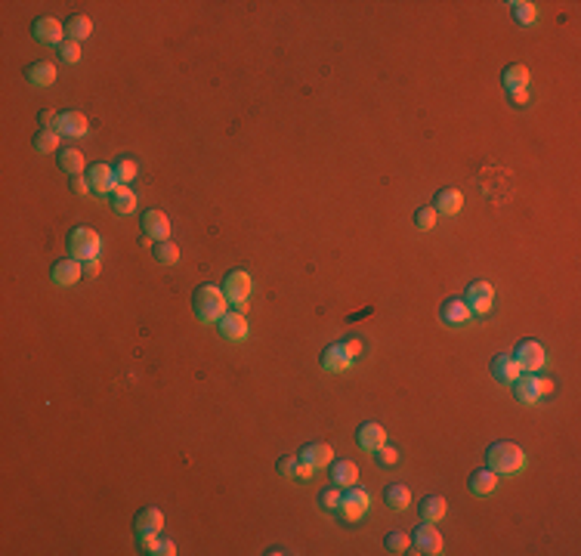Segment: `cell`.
I'll use <instances>...</instances> for the list:
<instances>
[{"label": "cell", "instance_id": "6da1fadb", "mask_svg": "<svg viewBox=\"0 0 581 556\" xmlns=\"http://www.w3.org/2000/svg\"><path fill=\"white\" fill-rule=\"evenodd\" d=\"M226 306H229V300H226L223 288H217V284H201L192 294V313L204 325H217L226 315Z\"/></svg>", "mask_w": 581, "mask_h": 556}, {"label": "cell", "instance_id": "7a4b0ae2", "mask_svg": "<svg viewBox=\"0 0 581 556\" xmlns=\"http://www.w3.org/2000/svg\"><path fill=\"white\" fill-rule=\"evenodd\" d=\"M486 464L489 470H495L498 476H513V473L526 470V452L513 442H495L486 452Z\"/></svg>", "mask_w": 581, "mask_h": 556}, {"label": "cell", "instance_id": "3957f363", "mask_svg": "<svg viewBox=\"0 0 581 556\" xmlns=\"http://www.w3.org/2000/svg\"><path fill=\"white\" fill-rule=\"evenodd\" d=\"M100 250H102V238H100V232H96V229H90V226L71 229L68 253L75 260H80V263H87V260H100Z\"/></svg>", "mask_w": 581, "mask_h": 556}, {"label": "cell", "instance_id": "277c9868", "mask_svg": "<svg viewBox=\"0 0 581 556\" xmlns=\"http://www.w3.org/2000/svg\"><path fill=\"white\" fill-rule=\"evenodd\" d=\"M510 387H513V392H517V399L522 405H538L547 392L553 389V383L547 377H538V371H522Z\"/></svg>", "mask_w": 581, "mask_h": 556}, {"label": "cell", "instance_id": "5b68a950", "mask_svg": "<svg viewBox=\"0 0 581 556\" xmlns=\"http://www.w3.org/2000/svg\"><path fill=\"white\" fill-rule=\"evenodd\" d=\"M223 294H226L229 306H232L235 313H244V309H248V297H251V275L244 272V269L229 272L226 282H223Z\"/></svg>", "mask_w": 581, "mask_h": 556}, {"label": "cell", "instance_id": "8992f818", "mask_svg": "<svg viewBox=\"0 0 581 556\" xmlns=\"http://www.w3.org/2000/svg\"><path fill=\"white\" fill-rule=\"evenodd\" d=\"M136 526V541H145V538H158L161 535V526H164V513L158 507H143L133 519Z\"/></svg>", "mask_w": 581, "mask_h": 556}, {"label": "cell", "instance_id": "52a82bcc", "mask_svg": "<svg viewBox=\"0 0 581 556\" xmlns=\"http://www.w3.org/2000/svg\"><path fill=\"white\" fill-rule=\"evenodd\" d=\"M513 358H517L520 371H541L544 368V346L538 340H522L517 346V353H513Z\"/></svg>", "mask_w": 581, "mask_h": 556}, {"label": "cell", "instance_id": "ba28073f", "mask_svg": "<svg viewBox=\"0 0 581 556\" xmlns=\"http://www.w3.org/2000/svg\"><path fill=\"white\" fill-rule=\"evenodd\" d=\"M464 300H467L473 315H489V309H492V303H495V288L489 282H473Z\"/></svg>", "mask_w": 581, "mask_h": 556}, {"label": "cell", "instance_id": "9c48e42d", "mask_svg": "<svg viewBox=\"0 0 581 556\" xmlns=\"http://www.w3.org/2000/svg\"><path fill=\"white\" fill-rule=\"evenodd\" d=\"M143 238L170 241V219L161 210H145L143 214Z\"/></svg>", "mask_w": 581, "mask_h": 556}, {"label": "cell", "instance_id": "30bf717a", "mask_svg": "<svg viewBox=\"0 0 581 556\" xmlns=\"http://www.w3.org/2000/svg\"><path fill=\"white\" fill-rule=\"evenodd\" d=\"M50 278H53L56 284H59V288H71V284H78L80 278H84V263H80V260H75V257L59 260V263L53 266Z\"/></svg>", "mask_w": 581, "mask_h": 556}, {"label": "cell", "instance_id": "8fae6325", "mask_svg": "<svg viewBox=\"0 0 581 556\" xmlns=\"http://www.w3.org/2000/svg\"><path fill=\"white\" fill-rule=\"evenodd\" d=\"M443 535H439V528H433V522H427V526L414 528V550L417 553H427V556H436L443 553Z\"/></svg>", "mask_w": 581, "mask_h": 556}, {"label": "cell", "instance_id": "7c38bea8", "mask_svg": "<svg viewBox=\"0 0 581 556\" xmlns=\"http://www.w3.org/2000/svg\"><path fill=\"white\" fill-rule=\"evenodd\" d=\"M331 445H325V442H309L300 448V454H297V461L304 464V467H313V470H322V467H328L331 464Z\"/></svg>", "mask_w": 581, "mask_h": 556}, {"label": "cell", "instance_id": "4fadbf2b", "mask_svg": "<svg viewBox=\"0 0 581 556\" xmlns=\"http://www.w3.org/2000/svg\"><path fill=\"white\" fill-rule=\"evenodd\" d=\"M220 334H223L226 340H232V343H241V340H248V322H244V313H226L223 318H220Z\"/></svg>", "mask_w": 581, "mask_h": 556}, {"label": "cell", "instance_id": "5bb4252c", "mask_svg": "<svg viewBox=\"0 0 581 556\" xmlns=\"http://www.w3.org/2000/svg\"><path fill=\"white\" fill-rule=\"evenodd\" d=\"M439 318H443L445 325H467L473 313H470V306H467V300L464 297H448L443 309H439Z\"/></svg>", "mask_w": 581, "mask_h": 556}, {"label": "cell", "instance_id": "9a60e30c", "mask_svg": "<svg viewBox=\"0 0 581 556\" xmlns=\"http://www.w3.org/2000/svg\"><path fill=\"white\" fill-rule=\"evenodd\" d=\"M53 130L59 136H84L87 133V118L80 111H59L56 114Z\"/></svg>", "mask_w": 581, "mask_h": 556}, {"label": "cell", "instance_id": "2e32d148", "mask_svg": "<svg viewBox=\"0 0 581 556\" xmlns=\"http://www.w3.org/2000/svg\"><path fill=\"white\" fill-rule=\"evenodd\" d=\"M356 442H359V448L362 452H378V448L387 442V433H383V427L381 423H362V427L356 430Z\"/></svg>", "mask_w": 581, "mask_h": 556}, {"label": "cell", "instance_id": "e0dca14e", "mask_svg": "<svg viewBox=\"0 0 581 556\" xmlns=\"http://www.w3.org/2000/svg\"><path fill=\"white\" fill-rule=\"evenodd\" d=\"M31 31H35V37L40 40V44H62V22L53 19V16H40V19L31 25Z\"/></svg>", "mask_w": 581, "mask_h": 556}, {"label": "cell", "instance_id": "ac0fdd59", "mask_svg": "<svg viewBox=\"0 0 581 556\" xmlns=\"http://www.w3.org/2000/svg\"><path fill=\"white\" fill-rule=\"evenodd\" d=\"M520 365H517V358L513 356H507V353H501V356H495L492 358V377L498 380V383H504V387H510L513 380L520 377Z\"/></svg>", "mask_w": 581, "mask_h": 556}, {"label": "cell", "instance_id": "d6986e66", "mask_svg": "<svg viewBox=\"0 0 581 556\" xmlns=\"http://www.w3.org/2000/svg\"><path fill=\"white\" fill-rule=\"evenodd\" d=\"M87 183H90V192L93 195H109L114 189V174L109 164H93L87 170Z\"/></svg>", "mask_w": 581, "mask_h": 556}, {"label": "cell", "instance_id": "ffe728a7", "mask_svg": "<svg viewBox=\"0 0 581 556\" xmlns=\"http://www.w3.org/2000/svg\"><path fill=\"white\" fill-rule=\"evenodd\" d=\"M464 204V195L457 189H443L436 192V198H433V210H436V217H455L457 210H461Z\"/></svg>", "mask_w": 581, "mask_h": 556}, {"label": "cell", "instance_id": "44dd1931", "mask_svg": "<svg viewBox=\"0 0 581 556\" xmlns=\"http://www.w3.org/2000/svg\"><path fill=\"white\" fill-rule=\"evenodd\" d=\"M353 365V358L347 356V349H343V343H331L328 349L322 353V368L325 371H331V374H340V371H347V368Z\"/></svg>", "mask_w": 581, "mask_h": 556}, {"label": "cell", "instance_id": "7402d4cb", "mask_svg": "<svg viewBox=\"0 0 581 556\" xmlns=\"http://www.w3.org/2000/svg\"><path fill=\"white\" fill-rule=\"evenodd\" d=\"M417 513H421V519H424V522H439V519H445L448 504H445V497L427 495L421 504H417Z\"/></svg>", "mask_w": 581, "mask_h": 556}, {"label": "cell", "instance_id": "603a6c76", "mask_svg": "<svg viewBox=\"0 0 581 556\" xmlns=\"http://www.w3.org/2000/svg\"><path fill=\"white\" fill-rule=\"evenodd\" d=\"M501 80H504V90H507V93L526 90V87H529V68H526V65H507Z\"/></svg>", "mask_w": 581, "mask_h": 556}, {"label": "cell", "instance_id": "cb8c5ba5", "mask_svg": "<svg viewBox=\"0 0 581 556\" xmlns=\"http://www.w3.org/2000/svg\"><path fill=\"white\" fill-rule=\"evenodd\" d=\"M112 207H114V214H121V217L133 214V210H136L133 189H127V186H114V189H112Z\"/></svg>", "mask_w": 581, "mask_h": 556}, {"label": "cell", "instance_id": "d4e9b609", "mask_svg": "<svg viewBox=\"0 0 581 556\" xmlns=\"http://www.w3.org/2000/svg\"><path fill=\"white\" fill-rule=\"evenodd\" d=\"M498 488V473L495 470H477V473H470V492L473 495H492Z\"/></svg>", "mask_w": 581, "mask_h": 556}, {"label": "cell", "instance_id": "484cf974", "mask_svg": "<svg viewBox=\"0 0 581 556\" xmlns=\"http://www.w3.org/2000/svg\"><path fill=\"white\" fill-rule=\"evenodd\" d=\"M25 78H28L35 87H50L53 80H56V65H53V62H35V65H28Z\"/></svg>", "mask_w": 581, "mask_h": 556}, {"label": "cell", "instance_id": "4316f807", "mask_svg": "<svg viewBox=\"0 0 581 556\" xmlns=\"http://www.w3.org/2000/svg\"><path fill=\"white\" fill-rule=\"evenodd\" d=\"M331 479H334V485L349 488V485H356V479H359V467L353 461H337L331 467Z\"/></svg>", "mask_w": 581, "mask_h": 556}, {"label": "cell", "instance_id": "83f0119b", "mask_svg": "<svg viewBox=\"0 0 581 556\" xmlns=\"http://www.w3.org/2000/svg\"><path fill=\"white\" fill-rule=\"evenodd\" d=\"M59 170L68 176H80V170H84V155L78 149H62L59 152Z\"/></svg>", "mask_w": 581, "mask_h": 556}, {"label": "cell", "instance_id": "f1b7e54d", "mask_svg": "<svg viewBox=\"0 0 581 556\" xmlns=\"http://www.w3.org/2000/svg\"><path fill=\"white\" fill-rule=\"evenodd\" d=\"M383 501H387L390 510H408V504H412V492H408L405 485H387Z\"/></svg>", "mask_w": 581, "mask_h": 556}, {"label": "cell", "instance_id": "f546056e", "mask_svg": "<svg viewBox=\"0 0 581 556\" xmlns=\"http://www.w3.org/2000/svg\"><path fill=\"white\" fill-rule=\"evenodd\" d=\"M510 13H513V19H517L520 25H532V22H538V6L529 4V0H513Z\"/></svg>", "mask_w": 581, "mask_h": 556}, {"label": "cell", "instance_id": "4dcf8cb0", "mask_svg": "<svg viewBox=\"0 0 581 556\" xmlns=\"http://www.w3.org/2000/svg\"><path fill=\"white\" fill-rule=\"evenodd\" d=\"M93 35V22L87 19V16H71L68 19V40H84V37H90Z\"/></svg>", "mask_w": 581, "mask_h": 556}, {"label": "cell", "instance_id": "1f68e13d", "mask_svg": "<svg viewBox=\"0 0 581 556\" xmlns=\"http://www.w3.org/2000/svg\"><path fill=\"white\" fill-rule=\"evenodd\" d=\"M112 174H114V186H127V183H133V179H136V161L121 158L118 164L112 167Z\"/></svg>", "mask_w": 581, "mask_h": 556}, {"label": "cell", "instance_id": "d6a6232c", "mask_svg": "<svg viewBox=\"0 0 581 556\" xmlns=\"http://www.w3.org/2000/svg\"><path fill=\"white\" fill-rule=\"evenodd\" d=\"M152 253H155V260H158V263H164V266H174L179 260V248L174 241H158Z\"/></svg>", "mask_w": 581, "mask_h": 556}, {"label": "cell", "instance_id": "836d02e7", "mask_svg": "<svg viewBox=\"0 0 581 556\" xmlns=\"http://www.w3.org/2000/svg\"><path fill=\"white\" fill-rule=\"evenodd\" d=\"M35 149L37 152H59V133H56V130H37Z\"/></svg>", "mask_w": 581, "mask_h": 556}, {"label": "cell", "instance_id": "e575fe53", "mask_svg": "<svg viewBox=\"0 0 581 556\" xmlns=\"http://www.w3.org/2000/svg\"><path fill=\"white\" fill-rule=\"evenodd\" d=\"M340 501H343L340 485H331V488H325V492L318 495V504H322V510H328V513H337V510H340Z\"/></svg>", "mask_w": 581, "mask_h": 556}, {"label": "cell", "instance_id": "d590c367", "mask_svg": "<svg viewBox=\"0 0 581 556\" xmlns=\"http://www.w3.org/2000/svg\"><path fill=\"white\" fill-rule=\"evenodd\" d=\"M383 544H387L390 553H405L408 547H412V538H408L405 531H390V535L383 538Z\"/></svg>", "mask_w": 581, "mask_h": 556}, {"label": "cell", "instance_id": "8d00e7d4", "mask_svg": "<svg viewBox=\"0 0 581 556\" xmlns=\"http://www.w3.org/2000/svg\"><path fill=\"white\" fill-rule=\"evenodd\" d=\"M374 457H378L381 467H396V464H399V448H393V445L383 442L378 452H374Z\"/></svg>", "mask_w": 581, "mask_h": 556}, {"label": "cell", "instance_id": "74e56055", "mask_svg": "<svg viewBox=\"0 0 581 556\" xmlns=\"http://www.w3.org/2000/svg\"><path fill=\"white\" fill-rule=\"evenodd\" d=\"M343 501H349V504H356V507H362V510H368V504H371V495H368L365 488H359V485H349L347 495H343Z\"/></svg>", "mask_w": 581, "mask_h": 556}, {"label": "cell", "instance_id": "f35d334b", "mask_svg": "<svg viewBox=\"0 0 581 556\" xmlns=\"http://www.w3.org/2000/svg\"><path fill=\"white\" fill-rule=\"evenodd\" d=\"M59 56H62V62H68V65L80 62V44H78V40H62V44H59Z\"/></svg>", "mask_w": 581, "mask_h": 556}, {"label": "cell", "instance_id": "ab89813d", "mask_svg": "<svg viewBox=\"0 0 581 556\" xmlns=\"http://www.w3.org/2000/svg\"><path fill=\"white\" fill-rule=\"evenodd\" d=\"M275 470H278V476H284V479H297L300 461H297V457H282V461L275 464Z\"/></svg>", "mask_w": 581, "mask_h": 556}, {"label": "cell", "instance_id": "60d3db41", "mask_svg": "<svg viewBox=\"0 0 581 556\" xmlns=\"http://www.w3.org/2000/svg\"><path fill=\"white\" fill-rule=\"evenodd\" d=\"M414 226L424 229V232H430V229L436 226V210H433V207H421L414 214Z\"/></svg>", "mask_w": 581, "mask_h": 556}, {"label": "cell", "instance_id": "b9f144b4", "mask_svg": "<svg viewBox=\"0 0 581 556\" xmlns=\"http://www.w3.org/2000/svg\"><path fill=\"white\" fill-rule=\"evenodd\" d=\"M337 513H340V519H347V522H356V519L362 516L365 510H362V507H356V504H349V501H340V510H337Z\"/></svg>", "mask_w": 581, "mask_h": 556}, {"label": "cell", "instance_id": "7bdbcfd3", "mask_svg": "<svg viewBox=\"0 0 581 556\" xmlns=\"http://www.w3.org/2000/svg\"><path fill=\"white\" fill-rule=\"evenodd\" d=\"M152 553H155V556H174V553H176V544L170 541V538H167V541H155Z\"/></svg>", "mask_w": 581, "mask_h": 556}, {"label": "cell", "instance_id": "ee69618b", "mask_svg": "<svg viewBox=\"0 0 581 556\" xmlns=\"http://www.w3.org/2000/svg\"><path fill=\"white\" fill-rule=\"evenodd\" d=\"M343 349H347V356L349 358H359V356H362V340H359V337H349V340H343Z\"/></svg>", "mask_w": 581, "mask_h": 556}, {"label": "cell", "instance_id": "f6af8a7d", "mask_svg": "<svg viewBox=\"0 0 581 556\" xmlns=\"http://www.w3.org/2000/svg\"><path fill=\"white\" fill-rule=\"evenodd\" d=\"M37 124H40V130H53V124H56V114L53 111H37Z\"/></svg>", "mask_w": 581, "mask_h": 556}, {"label": "cell", "instance_id": "bcb514c9", "mask_svg": "<svg viewBox=\"0 0 581 556\" xmlns=\"http://www.w3.org/2000/svg\"><path fill=\"white\" fill-rule=\"evenodd\" d=\"M71 192H75V195H87L90 192L87 176H75V179H71Z\"/></svg>", "mask_w": 581, "mask_h": 556}, {"label": "cell", "instance_id": "7dc6e473", "mask_svg": "<svg viewBox=\"0 0 581 556\" xmlns=\"http://www.w3.org/2000/svg\"><path fill=\"white\" fill-rule=\"evenodd\" d=\"M100 275V260H87L84 263V278H96Z\"/></svg>", "mask_w": 581, "mask_h": 556}, {"label": "cell", "instance_id": "c3c4849f", "mask_svg": "<svg viewBox=\"0 0 581 556\" xmlns=\"http://www.w3.org/2000/svg\"><path fill=\"white\" fill-rule=\"evenodd\" d=\"M507 96H510V102H513V105H522V102L529 99V93H526V90H517V93H507Z\"/></svg>", "mask_w": 581, "mask_h": 556}]
</instances>
